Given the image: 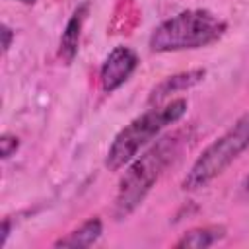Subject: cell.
<instances>
[{"label":"cell","mask_w":249,"mask_h":249,"mask_svg":"<svg viewBox=\"0 0 249 249\" xmlns=\"http://www.w3.org/2000/svg\"><path fill=\"white\" fill-rule=\"evenodd\" d=\"M226 31V21L208 10H185L161 21L150 35V49L171 53L198 49L218 41Z\"/></svg>","instance_id":"obj_2"},{"label":"cell","mask_w":249,"mask_h":249,"mask_svg":"<svg viewBox=\"0 0 249 249\" xmlns=\"http://www.w3.org/2000/svg\"><path fill=\"white\" fill-rule=\"evenodd\" d=\"M8 235H10V220L6 218V220L2 222V237H0V245H2V247L6 245V239H8Z\"/></svg>","instance_id":"obj_12"},{"label":"cell","mask_w":249,"mask_h":249,"mask_svg":"<svg viewBox=\"0 0 249 249\" xmlns=\"http://www.w3.org/2000/svg\"><path fill=\"white\" fill-rule=\"evenodd\" d=\"M103 231V224L99 218H89L86 220L78 230L70 231L68 235L60 237L54 241V247H70V249H80V247H91Z\"/></svg>","instance_id":"obj_8"},{"label":"cell","mask_w":249,"mask_h":249,"mask_svg":"<svg viewBox=\"0 0 249 249\" xmlns=\"http://www.w3.org/2000/svg\"><path fill=\"white\" fill-rule=\"evenodd\" d=\"M206 76V70L204 68H195V70H187V72H179V74H173L169 78H165L163 82H160L152 93L148 95V103L154 105V103H160L163 101L165 97H169L171 93H177V91H183L187 88H193L196 86L198 82H202V78Z\"/></svg>","instance_id":"obj_6"},{"label":"cell","mask_w":249,"mask_h":249,"mask_svg":"<svg viewBox=\"0 0 249 249\" xmlns=\"http://www.w3.org/2000/svg\"><path fill=\"white\" fill-rule=\"evenodd\" d=\"M226 235V230L222 226H204V228H193L175 243L177 249H204L216 243Z\"/></svg>","instance_id":"obj_9"},{"label":"cell","mask_w":249,"mask_h":249,"mask_svg":"<svg viewBox=\"0 0 249 249\" xmlns=\"http://www.w3.org/2000/svg\"><path fill=\"white\" fill-rule=\"evenodd\" d=\"M88 10H89V4H82L68 19L64 31H62V37H60V56L64 58L66 64H70L74 60V56L78 54V45H80V33H82V25L86 21V16H88Z\"/></svg>","instance_id":"obj_7"},{"label":"cell","mask_w":249,"mask_h":249,"mask_svg":"<svg viewBox=\"0 0 249 249\" xmlns=\"http://www.w3.org/2000/svg\"><path fill=\"white\" fill-rule=\"evenodd\" d=\"M19 2H23V4H33L35 0H19Z\"/></svg>","instance_id":"obj_14"},{"label":"cell","mask_w":249,"mask_h":249,"mask_svg":"<svg viewBox=\"0 0 249 249\" xmlns=\"http://www.w3.org/2000/svg\"><path fill=\"white\" fill-rule=\"evenodd\" d=\"M187 113V101L185 99H173L171 103L163 107H154L146 111L144 115L130 121L113 140L109 146V152L105 156V167L111 171L121 169L124 163H128L138 150L148 144L161 128L177 123Z\"/></svg>","instance_id":"obj_3"},{"label":"cell","mask_w":249,"mask_h":249,"mask_svg":"<svg viewBox=\"0 0 249 249\" xmlns=\"http://www.w3.org/2000/svg\"><path fill=\"white\" fill-rule=\"evenodd\" d=\"M247 148H249V111L243 113L206 150H202V154L196 158L187 177L183 179V189L196 191L206 187L230 163H233V160H237L239 154L245 152Z\"/></svg>","instance_id":"obj_4"},{"label":"cell","mask_w":249,"mask_h":249,"mask_svg":"<svg viewBox=\"0 0 249 249\" xmlns=\"http://www.w3.org/2000/svg\"><path fill=\"white\" fill-rule=\"evenodd\" d=\"M18 146H19L18 136H14V134H2V138H0V154H2L4 160L10 158L18 150Z\"/></svg>","instance_id":"obj_10"},{"label":"cell","mask_w":249,"mask_h":249,"mask_svg":"<svg viewBox=\"0 0 249 249\" xmlns=\"http://www.w3.org/2000/svg\"><path fill=\"white\" fill-rule=\"evenodd\" d=\"M136 66H138V56H136V53L132 49L115 47L107 54V58H105V62L101 66L99 80H101L103 91L111 93L117 88H121L130 78V74L136 70Z\"/></svg>","instance_id":"obj_5"},{"label":"cell","mask_w":249,"mask_h":249,"mask_svg":"<svg viewBox=\"0 0 249 249\" xmlns=\"http://www.w3.org/2000/svg\"><path fill=\"white\" fill-rule=\"evenodd\" d=\"M0 33H2V51L6 53L8 49H10V45H12V39H14V31L6 25V23H2V27H0Z\"/></svg>","instance_id":"obj_11"},{"label":"cell","mask_w":249,"mask_h":249,"mask_svg":"<svg viewBox=\"0 0 249 249\" xmlns=\"http://www.w3.org/2000/svg\"><path fill=\"white\" fill-rule=\"evenodd\" d=\"M243 187H245V191H247V193H249V175H247V177H245V183H243Z\"/></svg>","instance_id":"obj_13"},{"label":"cell","mask_w":249,"mask_h":249,"mask_svg":"<svg viewBox=\"0 0 249 249\" xmlns=\"http://www.w3.org/2000/svg\"><path fill=\"white\" fill-rule=\"evenodd\" d=\"M185 132L187 130L181 128L161 136L154 146H150L138 160L130 163L119 183V191L115 196L113 216L117 220H124L126 216H130L146 198L154 183L160 179L161 171L173 161L181 144L187 140Z\"/></svg>","instance_id":"obj_1"}]
</instances>
